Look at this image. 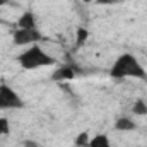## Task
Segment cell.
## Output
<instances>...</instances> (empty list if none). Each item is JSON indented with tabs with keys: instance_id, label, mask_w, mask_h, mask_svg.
Here are the masks:
<instances>
[{
	"instance_id": "obj_6",
	"label": "cell",
	"mask_w": 147,
	"mask_h": 147,
	"mask_svg": "<svg viewBox=\"0 0 147 147\" xmlns=\"http://www.w3.org/2000/svg\"><path fill=\"white\" fill-rule=\"evenodd\" d=\"M75 72H77V69L72 67V65H63V67H60V69H57L53 75H51V79L55 80V82H63V80H70L75 77Z\"/></svg>"
},
{
	"instance_id": "obj_10",
	"label": "cell",
	"mask_w": 147,
	"mask_h": 147,
	"mask_svg": "<svg viewBox=\"0 0 147 147\" xmlns=\"http://www.w3.org/2000/svg\"><path fill=\"white\" fill-rule=\"evenodd\" d=\"M89 142H91V134H89L87 130H84V132L77 134V137H75V140H74L75 147H87Z\"/></svg>"
},
{
	"instance_id": "obj_12",
	"label": "cell",
	"mask_w": 147,
	"mask_h": 147,
	"mask_svg": "<svg viewBox=\"0 0 147 147\" xmlns=\"http://www.w3.org/2000/svg\"><path fill=\"white\" fill-rule=\"evenodd\" d=\"M10 134V121L5 116H0V137Z\"/></svg>"
},
{
	"instance_id": "obj_14",
	"label": "cell",
	"mask_w": 147,
	"mask_h": 147,
	"mask_svg": "<svg viewBox=\"0 0 147 147\" xmlns=\"http://www.w3.org/2000/svg\"><path fill=\"white\" fill-rule=\"evenodd\" d=\"M116 0H98V3H115Z\"/></svg>"
},
{
	"instance_id": "obj_16",
	"label": "cell",
	"mask_w": 147,
	"mask_h": 147,
	"mask_svg": "<svg viewBox=\"0 0 147 147\" xmlns=\"http://www.w3.org/2000/svg\"><path fill=\"white\" fill-rule=\"evenodd\" d=\"M82 2H86V3H89V2H92V0H82Z\"/></svg>"
},
{
	"instance_id": "obj_9",
	"label": "cell",
	"mask_w": 147,
	"mask_h": 147,
	"mask_svg": "<svg viewBox=\"0 0 147 147\" xmlns=\"http://www.w3.org/2000/svg\"><path fill=\"white\" fill-rule=\"evenodd\" d=\"M132 113L134 115H139V116H147V103L144 99H137L132 105Z\"/></svg>"
},
{
	"instance_id": "obj_11",
	"label": "cell",
	"mask_w": 147,
	"mask_h": 147,
	"mask_svg": "<svg viewBox=\"0 0 147 147\" xmlns=\"http://www.w3.org/2000/svg\"><path fill=\"white\" fill-rule=\"evenodd\" d=\"M89 38V31L86 28H77V33H75V46H82Z\"/></svg>"
},
{
	"instance_id": "obj_1",
	"label": "cell",
	"mask_w": 147,
	"mask_h": 147,
	"mask_svg": "<svg viewBox=\"0 0 147 147\" xmlns=\"http://www.w3.org/2000/svg\"><path fill=\"white\" fill-rule=\"evenodd\" d=\"M110 75L113 79H140V80H147V70L144 65L139 62V58L132 53H123L120 55L115 63L110 69Z\"/></svg>"
},
{
	"instance_id": "obj_2",
	"label": "cell",
	"mask_w": 147,
	"mask_h": 147,
	"mask_svg": "<svg viewBox=\"0 0 147 147\" xmlns=\"http://www.w3.org/2000/svg\"><path fill=\"white\" fill-rule=\"evenodd\" d=\"M17 63H19L24 70H36V69H41V67L55 65L57 60H55L53 55H50L48 51H45L41 46L31 45V46H28V48L17 57Z\"/></svg>"
},
{
	"instance_id": "obj_4",
	"label": "cell",
	"mask_w": 147,
	"mask_h": 147,
	"mask_svg": "<svg viewBox=\"0 0 147 147\" xmlns=\"http://www.w3.org/2000/svg\"><path fill=\"white\" fill-rule=\"evenodd\" d=\"M43 39L39 29H16L12 33V43L14 46H31V45H38Z\"/></svg>"
},
{
	"instance_id": "obj_8",
	"label": "cell",
	"mask_w": 147,
	"mask_h": 147,
	"mask_svg": "<svg viewBox=\"0 0 147 147\" xmlns=\"http://www.w3.org/2000/svg\"><path fill=\"white\" fill-rule=\"evenodd\" d=\"M87 147H113L111 140L106 134H98L94 137H91V142L87 144Z\"/></svg>"
},
{
	"instance_id": "obj_3",
	"label": "cell",
	"mask_w": 147,
	"mask_h": 147,
	"mask_svg": "<svg viewBox=\"0 0 147 147\" xmlns=\"http://www.w3.org/2000/svg\"><path fill=\"white\" fill-rule=\"evenodd\" d=\"M24 108V99L17 94L14 87L9 84H0V110H22Z\"/></svg>"
},
{
	"instance_id": "obj_13",
	"label": "cell",
	"mask_w": 147,
	"mask_h": 147,
	"mask_svg": "<svg viewBox=\"0 0 147 147\" xmlns=\"http://www.w3.org/2000/svg\"><path fill=\"white\" fill-rule=\"evenodd\" d=\"M22 147H41L38 144L36 140H31V139H28V140H24L22 142Z\"/></svg>"
},
{
	"instance_id": "obj_7",
	"label": "cell",
	"mask_w": 147,
	"mask_h": 147,
	"mask_svg": "<svg viewBox=\"0 0 147 147\" xmlns=\"http://www.w3.org/2000/svg\"><path fill=\"white\" fill-rule=\"evenodd\" d=\"M137 128V123L130 116H118L115 121V130L116 132H132Z\"/></svg>"
},
{
	"instance_id": "obj_15",
	"label": "cell",
	"mask_w": 147,
	"mask_h": 147,
	"mask_svg": "<svg viewBox=\"0 0 147 147\" xmlns=\"http://www.w3.org/2000/svg\"><path fill=\"white\" fill-rule=\"evenodd\" d=\"M9 2H10V0H0V7H2V5H7Z\"/></svg>"
},
{
	"instance_id": "obj_5",
	"label": "cell",
	"mask_w": 147,
	"mask_h": 147,
	"mask_svg": "<svg viewBox=\"0 0 147 147\" xmlns=\"http://www.w3.org/2000/svg\"><path fill=\"white\" fill-rule=\"evenodd\" d=\"M17 28L19 29H36L38 28V17L33 10H26L21 14L17 19Z\"/></svg>"
}]
</instances>
